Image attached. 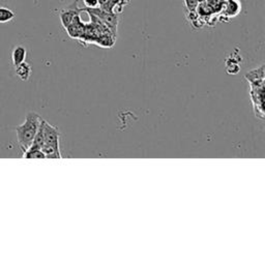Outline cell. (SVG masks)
<instances>
[{
	"mask_svg": "<svg viewBox=\"0 0 265 265\" xmlns=\"http://www.w3.org/2000/svg\"><path fill=\"white\" fill-rule=\"evenodd\" d=\"M43 118L35 112H29L26 115L25 121L16 126L18 143L23 150H26L32 144L34 137L38 133Z\"/></svg>",
	"mask_w": 265,
	"mask_h": 265,
	"instance_id": "6da1fadb",
	"label": "cell"
},
{
	"mask_svg": "<svg viewBox=\"0 0 265 265\" xmlns=\"http://www.w3.org/2000/svg\"><path fill=\"white\" fill-rule=\"evenodd\" d=\"M41 127L44 136V143L41 149L45 153L46 159H61L59 150L60 133L58 129L45 120H42Z\"/></svg>",
	"mask_w": 265,
	"mask_h": 265,
	"instance_id": "7a4b0ae2",
	"label": "cell"
},
{
	"mask_svg": "<svg viewBox=\"0 0 265 265\" xmlns=\"http://www.w3.org/2000/svg\"><path fill=\"white\" fill-rule=\"evenodd\" d=\"M251 86V97L254 105L255 114L261 120H264V109H263V96L264 85H250Z\"/></svg>",
	"mask_w": 265,
	"mask_h": 265,
	"instance_id": "3957f363",
	"label": "cell"
},
{
	"mask_svg": "<svg viewBox=\"0 0 265 265\" xmlns=\"http://www.w3.org/2000/svg\"><path fill=\"white\" fill-rule=\"evenodd\" d=\"M244 77L250 85H264V66L248 72Z\"/></svg>",
	"mask_w": 265,
	"mask_h": 265,
	"instance_id": "277c9868",
	"label": "cell"
},
{
	"mask_svg": "<svg viewBox=\"0 0 265 265\" xmlns=\"http://www.w3.org/2000/svg\"><path fill=\"white\" fill-rule=\"evenodd\" d=\"M241 61V57L239 54L233 53L231 54V57L226 59V69L227 72H229L231 75H236L237 72L241 71L240 62Z\"/></svg>",
	"mask_w": 265,
	"mask_h": 265,
	"instance_id": "5b68a950",
	"label": "cell"
},
{
	"mask_svg": "<svg viewBox=\"0 0 265 265\" xmlns=\"http://www.w3.org/2000/svg\"><path fill=\"white\" fill-rule=\"evenodd\" d=\"M15 72L17 77L22 81H27L31 76V68L27 62H22L19 66L15 67Z\"/></svg>",
	"mask_w": 265,
	"mask_h": 265,
	"instance_id": "8992f818",
	"label": "cell"
},
{
	"mask_svg": "<svg viewBox=\"0 0 265 265\" xmlns=\"http://www.w3.org/2000/svg\"><path fill=\"white\" fill-rule=\"evenodd\" d=\"M26 54H27L26 49L23 47V46H17V47H15L12 53V60H13L14 67L19 66L20 63L25 61Z\"/></svg>",
	"mask_w": 265,
	"mask_h": 265,
	"instance_id": "52a82bcc",
	"label": "cell"
},
{
	"mask_svg": "<svg viewBox=\"0 0 265 265\" xmlns=\"http://www.w3.org/2000/svg\"><path fill=\"white\" fill-rule=\"evenodd\" d=\"M23 158L24 159H46V155L39 146L31 144L28 148L24 150Z\"/></svg>",
	"mask_w": 265,
	"mask_h": 265,
	"instance_id": "ba28073f",
	"label": "cell"
},
{
	"mask_svg": "<svg viewBox=\"0 0 265 265\" xmlns=\"http://www.w3.org/2000/svg\"><path fill=\"white\" fill-rule=\"evenodd\" d=\"M78 15V12L77 11H65V12H61L60 14V20H61V23L63 25V27L65 28H67L68 26H70L72 24V22L74 21L75 17Z\"/></svg>",
	"mask_w": 265,
	"mask_h": 265,
	"instance_id": "9c48e42d",
	"label": "cell"
},
{
	"mask_svg": "<svg viewBox=\"0 0 265 265\" xmlns=\"http://www.w3.org/2000/svg\"><path fill=\"white\" fill-rule=\"evenodd\" d=\"M15 18V13L10 8L0 7V23H6L12 21Z\"/></svg>",
	"mask_w": 265,
	"mask_h": 265,
	"instance_id": "30bf717a",
	"label": "cell"
},
{
	"mask_svg": "<svg viewBox=\"0 0 265 265\" xmlns=\"http://www.w3.org/2000/svg\"><path fill=\"white\" fill-rule=\"evenodd\" d=\"M232 4H233L232 6H231L230 2L227 4V6L229 7V8H227L226 15H228V16H235V15L239 14V12H240V5H239V3L234 2L233 0H232Z\"/></svg>",
	"mask_w": 265,
	"mask_h": 265,
	"instance_id": "8fae6325",
	"label": "cell"
},
{
	"mask_svg": "<svg viewBox=\"0 0 265 265\" xmlns=\"http://www.w3.org/2000/svg\"><path fill=\"white\" fill-rule=\"evenodd\" d=\"M185 2H186V6L188 7V10L191 13H194L200 2V0H185Z\"/></svg>",
	"mask_w": 265,
	"mask_h": 265,
	"instance_id": "7c38bea8",
	"label": "cell"
},
{
	"mask_svg": "<svg viewBox=\"0 0 265 265\" xmlns=\"http://www.w3.org/2000/svg\"><path fill=\"white\" fill-rule=\"evenodd\" d=\"M83 3L87 8L99 7V1H98V0H83Z\"/></svg>",
	"mask_w": 265,
	"mask_h": 265,
	"instance_id": "4fadbf2b",
	"label": "cell"
}]
</instances>
